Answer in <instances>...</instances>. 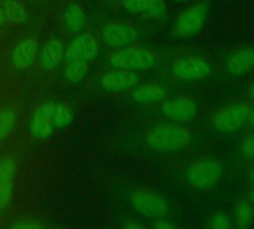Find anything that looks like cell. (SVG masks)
Masks as SVG:
<instances>
[{"label": "cell", "mask_w": 254, "mask_h": 229, "mask_svg": "<svg viewBox=\"0 0 254 229\" xmlns=\"http://www.w3.org/2000/svg\"><path fill=\"white\" fill-rule=\"evenodd\" d=\"M150 149L155 152H179L192 143V133L180 122H167L156 125L146 137Z\"/></svg>", "instance_id": "6da1fadb"}, {"label": "cell", "mask_w": 254, "mask_h": 229, "mask_svg": "<svg viewBox=\"0 0 254 229\" xmlns=\"http://www.w3.org/2000/svg\"><path fill=\"white\" fill-rule=\"evenodd\" d=\"M223 177V165L217 159L205 158L195 161L186 171L189 185L199 191H210L216 188Z\"/></svg>", "instance_id": "7a4b0ae2"}, {"label": "cell", "mask_w": 254, "mask_h": 229, "mask_svg": "<svg viewBox=\"0 0 254 229\" xmlns=\"http://www.w3.org/2000/svg\"><path fill=\"white\" fill-rule=\"evenodd\" d=\"M252 106L247 103H234L220 107L211 116V127L222 134H229L240 130L249 119Z\"/></svg>", "instance_id": "3957f363"}, {"label": "cell", "mask_w": 254, "mask_h": 229, "mask_svg": "<svg viewBox=\"0 0 254 229\" xmlns=\"http://www.w3.org/2000/svg\"><path fill=\"white\" fill-rule=\"evenodd\" d=\"M110 64L115 69H125V70H147L156 64L155 55L140 46H125L119 48V51L110 55Z\"/></svg>", "instance_id": "277c9868"}, {"label": "cell", "mask_w": 254, "mask_h": 229, "mask_svg": "<svg viewBox=\"0 0 254 229\" xmlns=\"http://www.w3.org/2000/svg\"><path fill=\"white\" fill-rule=\"evenodd\" d=\"M173 75L182 80H201L213 73L208 60L202 57H185L173 63Z\"/></svg>", "instance_id": "5b68a950"}, {"label": "cell", "mask_w": 254, "mask_h": 229, "mask_svg": "<svg viewBox=\"0 0 254 229\" xmlns=\"http://www.w3.org/2000/svg\"><path fill=\"white\" fill-rule=\"evenodd\" d=\"M131 204L141 216L152 218V219L165 218L170 210L167 201L162 197L143 189L135 191L131 195Z\"/></svg>", "instance_id": "8992f818"}, {"label": "cell", "mask_w": 254, "mask_h": 229, "mask_svg": "<svg viewBox=\"0 0 254 229\" xmlns=\"http://www.w3.org/2000/svg\"><path fill=\"white\" fill-rule=\"evenodd\" d=\"M207 13H208V7L204 1L188 7L177 18L176 33L182 37L196 34L204 27L205 19H207Z\"/></svg>", "instance_id": "52a82bcc"}, {"label": "cell", "mask_w": 254, "mask_h": 229, "mask_svg": "<svg viewBox=\"0 0 254 229\" xmlns=\"http://www.w3.org/2000/svg\"><path fill=\"white\" fill-rule=\"evenodd\" d=\"M103 39H104V43L107 46H112V48H125V46H129L131 43H134L140 34L138 31L128 25V24H122V22H110V24H106L103 27Z\"/></svg>", "instance_id": "ba28073f"}, {"label": "cell", "mask_w": 254, "mask_h": 229, "mask_svg": "<svg viewBox=\"0 0 254 229\" xmlns=\"http://www.w3.org/2000/svg\"><path fill=\"white\" fill-rule=\"evenodd\" d=\"M162 113L174 122H189L198 113L196 103L189 97H176L162 103Z\"/></svg>", "instance_id": "9c48e42d"}, {"label": "cell", "mask_w": 254, "mask_h": 229, "mask_svg": "<svg viewBox=\"0 0 254 229\" xmlns=\"http://www.w3.org/2000/svg\"><path fill=\"white\" fill-rule=\"evenodd\" d=\"M140 77L134 73V70H125V69H115L110 72H106L101 76V86L109 92H119L124 89L134 88L138 85Z\"/></svg>", "instance_id": "30bf717a"}, {"label": "cell", "mask_w": 254, "mask_h": 229, "mask_svg": "<svg viewBox=\"0 0 254 229\" xmlns=\"http://www.w3.org/2000/svg\"><path fill=\"white\" fill-rule=\"evenodd\" d=\"M226 70L232 76H244L254 70V46H244L229 54Z\"/></svg>", "instance_id": "8fae6325"}, {"label": "cell", "mask_w": 254, "mask_h": 229, "mask_svg": "<svg viewBox=\"0 0 254 229\" xmlns=\"http://www.w3.org/2000/svg\"><path fill=\"white\" fill-rule=\"evenodd\" d=\"M37 52H39V46L37 43L27 37V39H22L12 51V64L16 70H27L30 69L34 61H36V57H37Z\"/></svg>", "instance_id": "7c38bea8"}, {"label": "cell", "mask_w": 254, "mask_h": 229, "mask_svg": "<svg viewBox=\"0 0 254 229\" xmlns=\"http://www.w3.org/2000/svg\"><path fill=\"white\" fill-rule=\"evenodd\" d=\"M98 51H100V48H98L95 37L89 33H83V34H79L68 45V48L65 49V54L74 55V57L89 63L91 60H94L98 55Z\"/></svg>", "instance_id": "4fadbf2b"}, {"label": "cell", "mask_w": 254, "mask_h": 229, "mask_svg": "<svg viewBox=\"0 0 254 229\" xmlns=\"http://www.w3.org/2000/svg\"><path fill=\"white\" fill-rule=\"evenodd\" d=\"M30 131L34 139L45 140L54 133V124L49 116V103L40 106L31 116L30 122Z\"/></svg>", "instance_id": "5bb4252c"}, {"label": "cell", "mask_w": 254, "mask_h": 229, "mask_svg": "<svg viewBox=\"0 0 254 229\" xmlns=\"http://www.w3.org/2000/svg\"><path fill=\"white\" fill-rule=\"evenodd\" d=\"M64 52H65V48L63 42L57 37H52L51 40L45 43L43 49L40 51V66L45 70L55 69L64 58Z\"/></svg>", "instance_id": "9a60e30c"}, {"label": "cell", "mask_w": 254, "mask_h": 229, "mask_svg": "<svg viewBox=\"0 0 254 229\" xmlns=\"http://www.w3.org/2000/svg\"><path fill=\"white\" fill-rule=\"evenodd\" d=\"M134 101L140 104H153L161 103L165 98V89L159 83H144V85H135L132 91Z\"/></svg>", "instance_id": "2e32d148"}, {"label": "cell", "mask_w": 254, "mask_h": 229, "mask_svg": "<svg viewBox=\"0 0 254 229\" xmlns=\"http://www.w3.org/2000/svg\"><path fill=\"white\" fill-rule=\"evenodd\" d=\"M64 61H65V69H64L65 77L74 83L80 82L88 72V61L80 60V58L65 54V52H64Z\"/></svg>", "instance_id": "e0dca14e"}, {"label": "cell", "mask_w": 254, "mask_h": 229, "mask_svg": "<svg viewBox=\"0 0 254 229\" xmlns=\"http://www.w3.org/2000/svg\"><path fill=\"white\" fill-rule=\"evenodd\" d=\"M86 22V15L83 9L77 4H70L64 10V24L68 33H79Z\"/></svg>", "instance_id": "ac0fdd59"}, {"label": "cell", "mask_w": 254, "mask_h": 229, "mask_svg": "<svg viewBox=\"0 0 254 229\" xmlns=\"http://www.w3.org/2000/svg\"><path fill=\"white\" fill-rule=\"evenodd\" d=\"M234 222L238 228L246 229L252 227L254 222L253 204L247 201H238L234 209Z\"/></svg>", "instance_id": "d6986e66"}, {"label": "cell", "mask_w": 254, "mask_h": 229, "mask_svg": "<svg viewBox=\"0 0 254 229\" xmlns=\"http://www.w3.org/2000/svg\"><path fill=\"white\" fill-rule=\"evenodd\" d=\"M49 116L57 128H65L73 121V113L68 106L65 104H52L49 103Z\"/></svg>", "instance_id": "ffe728a7"}, {"label": "cell", "mask_w": 254, "mask_h": 229, "mask_svg": "<svg viewBox=\"0 0 254 229\" xmlns=\"http://www.w3.org/2000/svg\"><path fill=\"white\" fill-rule=\"evenodd\" d=\"M4 13H6V19L9 22L13 24H24L28 18L27 9L16 0H4L3 4Z\"/></svg>", "instance_id": "44dd1931"}, {"label": "cell", "mask_w": 254, "mask_h": 229, "mask_svg": "<svg viewBox=\"0 0 254 229\" xmlns=\"http://www.w3.org/2000/svg\"><path fill=\"white\" fill-rule=\"evenodd\" d=\"M15 122H16V116L12 109L0 110V142H3L12 133Z\"/></svg>", "instance_id": "7402d4cb"}, {"label": "cell", "mask_w": 254, "mask_h": 229, "mask_svg": "<svg viewBox=\"0 0 254 229\" xmlns=\"http://www.w3.org/2000/svg\"><path fill=\"white\" fill-rule=\"evenodd\" d=\"M15 170H16V162L12 156H6L0 161V186L13 182Z\"/></svg>", "instance_id": "603a6c76"}, {"label": "cell", "mask_w": 254, "mask_h": 229, "mask_svg": "<svg viewBox=\"0 0 254 229\" xmlns=\"http://www.w3.org/2000/svg\"><path fill=\"white\" fill-rule=\"evenodd\" d=\"M165 10H167V6H165L164 0H156L141 13V16L149 18V19H158L165 13Z\"/></svg>", "instance_id": "cb8c5ba5"}, {"label": "cell", "mask_w": 254, "mask_h": 229, "mask_svg": "<svg viewBox=\"0 0 254 229\" xmlns=\"http://www.w3.org/2000/svg\"><path fill=\"white\" fill-rule=\"evenodd\" d=\"M153 1L156 0H122V4L132 13H143Z\"/></svg>", "instance_id": "d4e9b609"}, {"label": "cell", "mask_w": 254, "mask_h": 229, "mask_svg": "<svg viewBox=\"0 0 254 229\" xmlns=\"http://www.w3.org/2000/svg\"><path fill=\"white\" fill-rule=\"evenodd\" d=\"M208 227L213 229H229L232 227V221L226 213H214L208 221Z\"/></svg>", "instance_id": "484cf974"}, {"label": "cell", "mask_w": 254, "mask_h": 229, "mask_svg": "<svg viewBox=\"0 0 254 229\" xmlns=\"http://www.w3.org/2000/svg\"><path fill=\"white\" fill-rule=\"evenodd\" d=\"M240 152H241L246 158L254 159V131L241 142V145H240Z\"/></svg>", "instance_id": "4316f807"}, {"label": "cell", "mask_w": 254, "mask_h": 229, "mask_svg": "<svg viewBox=\"0 0 254 229\" xmlns=\"http://www.w3.org/2000/svg\"><path fill=\"white\" fill-rule=\"evenodd\" d=\"M12 191H13L12 183H6V185H1V186H0V215L3 213L6 204L10 201V198H12Z\"/></svg>", "instance_id": "83f0119b"}, {"label": "cell", "mask_w": 254, "mask_h": 229, "mask_svg": "<svg viewBox=\"0 0 254 229\" xmlns=\"http://www.w3.org/2000/svg\"><path fill=\"white\" fill-rule=\"evenodd\" d=\"M153 227H155L156 229H173L174 228V225H173L171 222H168L165 218H158V219L155 221Z\"/></svg>", "instance_id": "f1b7e54d"}, {"label": "cell", "mask_w": 254, "mask_h": 229, "mask_svg": "<svg viewBox=\"0 0 254 229\" xmlns=\"http://www.w3.org/2000/svg\"><path fill=\"white\" fill-rule=\"evenodd\" d=\"M13 228H42V225L40 224H37V222H18V224H13L12 225Z\"/></svg>", "instance_id": "f546056e"}, {"label": "cell", "mask_w": 254, "mask_h": 229, "mask_svg": "<svg viewBox=\"0 0 254 229\" xmlns=\"http://www.w3.org/2000/svg\"><path fill=\"white\" fill-rule=\"evenodd\" d=\"M247 124L254 130V106H252V110H250V115H249V119H247Z\"/></svg>", "instance_id": "4dcf8cb0"}, {"label": "cell", "mask_w": 254, "mask_h": 229, "mask_svg": "<svg viewBox=\"0 0 254 229\" xmlns=\"http://www.w3.org/2000/svg\"><path fill=\"white\" fill-rule=\"evenodd\" d=\"M124 228L129 229V228H134V229H141L144 228L143 225H140V224H134V222H128V224H125L124 225Z\"/></svg>", "instance_id": "1f68e13d"}, {"label": "cell", "mask_w": 254, "mask_h": 229, "mask_svg": "<svg viewBox=\"0 0 254 229\" xmlns=\"http://www.w3.org/2000/svg\"><path fill=\"white\" fill-rule=\"evenodd\" d=\"M7 19H6V13H4V9L3 7H0V25H3L4 22H6Z\"/></svg>", "instance_id": "d6a6232c"}, {"label": "cell", "mask_w": 254, "mask_h": 229, "mask_svg": "<svg viewBox=\"0 0 254 229\" xmlns=\"http://www.w3.org/2000/svg\"><path fill=\"white\" fill-rule=\"evenodd\" d=\"M249 94H250V97L254 100V82L250 85V88H249Z\"/></svg>", "instance_id": "836d02e7"}, {"label": "cell", "mask_w": 254, "mask_h": 229, "mask_svg": "<svg viewBox=\"0 0 254 229\" xmlns=\"http://www.w3.org/2000/svg\"><path fill=\"white\" fill-rule=\"evenodd\" d=\"M250 179H252V182H254V165L252 167V170H250Z\"/></svg>", "instance_id": "e575fe53"}, {"label": "cell", "mask_w": 254, "mask_h": 229, "mask_svg": "<svg viewBox=\"0 0 254 229\" xmlns=\"http://www.w3.org/2000/svg\"><path fill=\"white\" fill-rule=\"evenodd\" d=\"M250 198H252V204H253V207H254V189L252 191V195H250Z\"/></svg>", "instance_id": "d590c367"}, {"label": "cell", "mask_w": 254, "mask_h": 229, "mask_svg": "<svg viewBox=\"0 0 254 229\" xmlns=\"http://www.w3.org/2000/svg\"><path fill=\"white\" fill-rule=\"evenodd\" d=\"M173 1H177V3H185V1H189V0H173Z\"/></svg>", "instance_id": "8d00e7d4"}]
</instances>
